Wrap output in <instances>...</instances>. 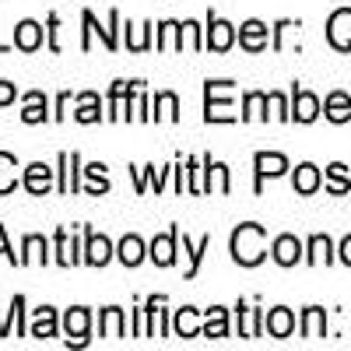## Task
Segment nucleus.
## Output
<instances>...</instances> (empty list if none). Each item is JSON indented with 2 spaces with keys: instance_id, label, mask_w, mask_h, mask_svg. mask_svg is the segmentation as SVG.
Returning a JSON list of instances; mask_svg holds the SVG:
<instances>
[{
  "instance_id": "nucleus-36",
  "label": "nucleus",
  "mask_w": 351,
  "mask_h": 351,
  "mask_svg": "<svg viewBox=\"0 0 351 351\" xmlns=\"http://www.w3.org/2000/svg\"><path fill=\"white\" fill-rule=\"evenodd\" d=\"M215 180H218V190L228 193V169L225 165H215Z\"/></svg>"
},
{
  "instance_id": "nucleus-28",
  "label": "nucleus",
  "mask_w": 351,
  "mask_h": 351,
  "mask_svg": "<svg viewBox=\"0 0 351 351\" xmlns=\"http://www.w3.org/2000/svg\"><path fill=\"white\" fill-rule=\"evenodd\" d=\"M74 116H77L81 123H95V120H99V99H95L92 92L81 95V109H77Z\"/></svg>"
},
{
  "instance_id": "nucleus-17",
  "label": "nucleus",
  "mask_w": 351,
  "mask_h": 351,
  "mask_svg": "<svg viewBox=\"0 0 351 351\" xmlns=\"http://www.w3.org/2000/svg\"><path fill=\"white\" fill-rule=\"evenodd\" d=\"M56 334V313L49 309V306H43V309H36V319H32V337H53Z\"/></svg>"
},
{
  "instance_id": "nucleus-9",
  "label": "nucleus",
  "mask_w": 351,
  "mask_h": 351,
  "mask_svg": "<svg viewBox=\"0 0 351 351\" xmlns=\"http://www.w3.org/2000/svg\"><path fill=\"white\" fill-rule=\"evenodd\" d=\"M14 43H18V49H25V53L39 49V43H43V25H36V21H21V25L14 28Z\"/></svg>"
},
{
  "instance_id": "nucleus-6",
  "label": "nucleus",
  "mask_w": 351,
  "mask_h": 351,
  "mask_svg": "<svg viewBox=\"0 0 351 351\" xmlns=\"http://www.w3.org/2000/svg\"><path fill=\"white\" fill-rule=\"evenodd\" d=\"M176 239H180V232L169 228L165 236H158V239L152 243V260L158 263V267H169V263L176 260Z\"/></svg>"
},
{
  "instance_id": "nucleus-27",
  "label": "nucleus",
  "mask_w": 351,
  "mask_h": 351,
  "mask_svg": "<svg viewBox=\"0 0 351 351\" xmlns=\"http://www.w3.org/2000/svg\"><path fill=\"white\" fill-rule=\"evenodd\" d=\"M208 246H211V236H204L193 250H190V239L183 236V250L190 253V271H186V278H193V274H197V267H200V256H204V250H208Z\"/></svg>"
},
{
  "instance_id": "nucleus-35",
  "label": "nucleus",
  "mask_w": 351,
  "mask_h": 351,
  "mask_svg": "<svg viewBox=\"0 0 351 351\" xmlns=\"http://www.w3.org/2000/svg\"><path fill=\"white\" fill-rule=\"evenodd\" d=\"M267 99H271V109L278 112V120H288V116H291V112H288V106H285V99H281V95H267Z\"/></svg>"
},
{
  "instance_id": "nucleus-7",
  "label": "nucleus",
  "mask_w": 351,
  "mask_h": 351,
  "mask_svg": "<svg viewBox=\"0 0 351 351\" xmlns=\"http://www.w3.org/2000/svg\"><path fill=\"white\" fill-rule=\"evenodd\" d=\"M291 109H295L291 116H295L299 123H313L316 116H319V99H316L313 92H302V88H295V106H291Z\"/></svg>"
},
{
  "instance_id": "nucleus-26",
  "label": "nucleus",
  "mask_w": 351,
  "mask_h": 351,
  "mask_svg": "<svg viewBox=\"0 0 351 351\" xmlns=\"http://www.w3.org/2000/svg\"><path fill=\"white\" fill-rule=\"evenodd\" d=\"M309 263H330V239L327 236L309 239Z\"/></svg>"
},
{
  "instance_id": "nucleus-18",
  "label": "nucleus",
  "mask_w": 351,
  "mask_h": 351,
  "mask_svg": "<svg viewBox=\"0 0 351 351\" xmlns=\"http://www.w3.org/2000/svg\"><path fill=\"white\" fill-rule=\"evenodd\" d=\"M327 120H334V123H344L348 116H351V99L344 95V92H334V95H327Z\"/></svg>"
},
{
  "instance_id": "nucleus-22",
  "label": "nucleus",
  "mask_w": 351,
  "mask_h": 351,
  "mask_svg": "<svg viewBox=\"0 0 351 351\" xmlns=\"http://www.w3.org/2000/svg\"><path fill=\"white\" fill-rule=\"evenodd\" d=\"M116 256H120V260L127 263V267H137L141 256H144V243H141L137 236H127V239L120 243V253H116Z\"/></svg>"
},
{
  "instance_id": "nucleus-38",
  "label": "nucleus",
  "mask_w": 351,
  "mask_h": 351,
  "mask_svg": "<svg viewBox=\"0 0 351 351\" xmlns=\"http://www.w3.org/2000/svg\"><path fill=\"white\" fill-rule=\"evenodd\" d=\"M341 260H344L348 267H351V236H348V239L341 243Z\"/></svg>"
},
{
  "instance_id": "nucleus-34",
  "label": "nucleus",
  "mask_w": 351,
  "mask_h": 351,
  "mask_svg": "<svg viewBox=\"0 0 351 351\" xmlns=\"http://www.w3.org/2000/svg\"><path fill=\"white\" fill-rule=\"evenodd\" d=\"M0 253H4L11 263H21V256H14V250L8 246V232H4V225H0Z\"/></svg>"
},
{
  "instance_id": "nucleus-10",
  "label": "nucleus",
  "mask_w": 351,
  "mask_h": 351,
  "mask_svg": "<svg viewBox=\"0 0 351 351\" xmlns=\"http://www.w3.org/2000/svg\"><path fill=\"white\" fill-rule=\"evenodd\" d=\"M267 330H271V337H288L291 330H295V316H291V309H285V306L271 309L267 313Z\"/></svg>"
},
{
  "instance_id": "nucleus-2",
  "label": "nucleus",
  "mask_w": 351,
  "mask_h": 351,
  "mask_svg": "<svg viewBox=\"0 0 351 351\" xmlns=\"http://www.w3.org/2000/svg\"><path fill=\"white\" fill-rule=\"evenodd\" d=\"M327 39H330V46H337V49H351V8H341V11H334L330 14V21H327Z\"/></svg>"
},
{
  "instance_id": "nucleus-14",
  "label": "nucleus",
  "mask_w": 351,
  "mask_h": 351,
  "mask_svg": "<svg viewBox=\"0 0 351 351\" xmlns=\"http://www.w3.org/2000/svg\"><path fill=\"white\" fill-rule=\"evenodd\" d=\"M232 39H236V32H232V25L221 21V18H211V32H208V46L215 53H225L232 46Z\"/></svg>"
},
{
  "instance_id": "nucleus-21",
  "label": "nucleus",
  "mask_w": 351,
  "mask_h": 351,
  "mask_svg": "<svg viewBox=\"0 0 351 351\" xmlns=\"http://www.w3.org/2000/svg\"><path fill=\"white\" fill-rule=\"evenodd\" d=\"M316 186H319V169L309 165V162L299 165V169H295V190H299V193H313Z\"/></svg>"
},
{
  "instance_id": "nucleus-33",
  "label": "nucleus",
  "mask_w": 351,
  "mask_h": 351,
  "mask_svg": "<svg viewBox=\"0 0 351 351\" xmlns=\"http://www.w3.org/2000/svg\"><path fill=\"white\" fill-rule=\"evenodd\" d=\"M176 109H180V102H176V95L172 92H162L158 95V120H176Z\"/></svg>"
},
{
  "instance_id": "nucleus-25",
  "label": "nucleus",
  "mask_w": 351,
  "mask_h": 351,
  "mask_svg": "<svg viewBox=\"0 0 351 351\" xmlns=\"http://www.w3.org/2000/svg\"><path fill=\"white\" fill-rule=\"evenodd\" d=\"M327 176H330V193H348L351 190V180H348V165H341V162H334L330 169H327Z\"/></svg>"
},
{
  "instance_id": "nucleus-37",
  "label": "nucleus",
  "mask_w": 351,
  "mask_h": 351,
  "mask_svg": "<svg viewBox=\"0 0 351 351\" xmlns=\"http://www.w3.org/2000/svg\"><path fill=\"white\" fill-rule=\"evenodd\" d=\"M8 102H14V84L0 81V106H8Z\"/></svg>"
},
{
  "instance_id": "nucleus-23",
  "label": "nucleus",
  "mask_w": 351,
  "mask_h": 351,
  "mask_svg": "<svg viewBox=\"0 0 351 351\" xmlns=\"http://www.w3.org/2000/svg\"><path fill=\"white\" fill-rule=\"evenodd\" d=\"M102 334H106V337H123V309L109 306V309L102 313Z\"/></svg>"
},
{
  "instance_id": "nucleus-3",
  "label": "nucleus",
  "mask_w": 351,
  "mask_h": 351,
  "mask_svg": "<svg viewBox=\"0 0 351 351\" xmlns=\"http://www.w3.org/2000/svg\"><path fill=\"white\" fill-rule=\"evenodd\" d=\"M221 84L225 81H208V123H228L236 120V112H232V102L228 99H218L221 95Z\"/></svg>"
},
{
  "instance_id": "nucleus-30",
  "label": "nucleus",
  "mask_w": 351,
  "mask_h": 351,
  "mask_svg": "<svg viewBox=\"0 0 351 351\" xmlns=\"http://www.w3.org/2000/svg\"><path fill=\"white\" fill-rule=\"evenodd\" d=\"M28 260H43V263H46V239H39V236H28V239H25V256H21V263H28Z\"/></svg>"
},
{
  "instance_id": "nucleus-12",
  "label": "nucleus",
  "mask_w": 351,
  "mask_h": 351,
  "mask_svg": "<svg viewBox=\"0 0 351 351\" xmlns=\"http://www.w3.org/2000/svg\"><path fill=\"white\" fill-rule=\"evenodd\" d=\"M109 256H112L109 239H106V236H95V232H88V256H84V260L92 263V267H106Z\"/></svg>"
},
{
  "instance_id": "nucleus-31",
  "label": "nucleus",
  "mask_w": 351,
  "mask_h": 351,
  "mask_svg": "<svg viewBox=\"0 0 351 351\" xmlns=\"http://www.w3.org/2000/svg\"><path fill=\"white\" fill-rule=\"evenodd\" d=\"M271 99L267 95H260V92H250L246 95V112H243V120H256V116H267V112H260L263 106H267Z\"/></svg>"
},
{
  "instance_id": "nucleus-20",
  "label": "nucleus",
  "mask_w": 351,
  "mask_h": 351,
  "mask_svg": "<svg viewBox=\"0 0 351 351\" xmlns=\"http://www.w3.org/2000/svg\"><path fill=\"white\" fill-rule=\"evenodd\" d=\"M14 169H18L14 155H8V152H0V193H11V190H14V183H18V176H14Z\"/></svg>"
},
{
  "instance_id": "nucleus-29",
  "label": "nucleus",
  "mask_w": 351,
  "mask_h": 351,
  "mask_svg": "<svg viewBox=\"0 0 351 351\" xmlns=\"http://www.w3.org/2000/svg\"><path fill=\"white\" fill-rule=\"evenodd\" d=\"M56 250H60V256H56V260H60L64 263V267H71V263H77V253H74V243L67 239V232L60 228V232H56Z\"/></svg>"
},
{
  "instance_id": "nucleus-1",
  "label": "nucleus",
  "mask_w": 351,
  "mask_h": 351,
  "mask_svg": "<svg viewBox=\"0 0 351 351\" xmlns=\"http://www.w3.org/2000/svg\"><path fill=\"white\" fill-rule=\"evenodd\" d=\"M263 243H267L263 225L246 221L232 232V256H236V263H243V267H253V263L263 260Z\"/></svg>"
},
{
  "instance_id": "nucleus-19",
  "label": "nucleus",
  "mask_w": 351,
  "mask_h": 351,
  "mask_svg": "<svg viewBox=\"0 0 351 351\" xmlns=\"http://www.w3.org/2000/svg\"><path fill=\"white\" fill-rule=\"evenodd\" d=\"M176 334H180V337H197V334H200V327H197V309L183 306L180 313H176Z\"/></svg>"
},
{
  "instance_id": "nucleus-24",
  "label": "nucleus",
  "mask_w": 351,
  "mask_h": 351,
  "mask_svg": "<svg viewBox=\"0 0 351 351\" xmlns=\"http://www.w3.org/2000/svg\"><path fill=\"white\" fill-rule=\"evenodd\" d=\"M204 334H208V337H225V334H228V319H225V309H221V306L208 309V324H204Z\"/></svg>"
},
{
  "instance_id": "nucleus-11",
  "label": "nucleus",
  "mask_w": 351,
  "mask_h": 351,
  "mask_svg": "<svg viewBox=\"0 0 351 351\" xmlns=\"http://www.w3.org/2000/svg\"><path fill=\"white\" fill-rule=\"evenodd\" d=\"M302 256V243L295 239V236H281V239H274V260L281 263V267H291Z\"/></svg>"
},
{
  "instance_id": "nucleus-15",
  "label": "nucleus",
  "mask_w": 351,
  "mask_h": 351,
  "mask_svg": "<svg viewBox=\"0 0 351 351\" xmlns=\"http://www.w3.org/2000/svg\"><path fill=\"white\" fill-rule=\"evenodd\" d=\"M21 120H25V123H43V120H46V95H43V92H28V95H25Z\"/></svg>"
},
{
  "instance_id": "nucleus-4",
  "label": "nucleus",
  "mask_w": 351,
  "mask_h": 351,
  "mask_svg": "<svg viewBox=\"0 0 351 351\" xmlns=\"http://www.w3.org/2000/svg\"><path fill=\"white\" fill-rule=\"evenodd\" d=\"M49 186H53V169H49V165L36 162V165H28V169H25V190H28V193L43 197Z\"/></svg>"
},
{
  "instance_id": "nucleus-13",
  "label": "nucleus",
  "mask_w": 351,
  "mask_h": 351,
  "mask_svg": "<svg viewBox=\"0 0 351 351\" xmlns=\"http://www.w3.org/2000/svg\"><path fill=\"white\" fill-rule=\"evenodd\" d=\"M253 162H256V180H263V176H281L288 169V158L278 152H260Z\"/></svg>"
},
{
  "instance_id": "nucleus-32",
  "label": "nucleus",
  "mask_w": 351,
  "mask_h": 351,
  "mask_svg": "<svg viewBox=\"0 0 351 351\" xmlns=\"http://www.w3.org/2000/svg\"><path fill=\"white\" fill-rule=\"evenodd\" d=\"M84 172H88V180H92V193H106V190H109V180H106V165H99V162H95V165H88Z\"/></svg>"
},
{
  "instance_id": "nucleus-5",
  "label": "nucleus",
  "mask_w": 351,
  "mask_h": 351,
  "mask_svg": "<svg viewBox=\"0 0 351 351\" xmlns=\"http://www.w3.org/2000/svg\"><path fill=\"white\" fill-rule=\"evenodd\" d=\"M239 43H243L250 53H260L263 46H267V25L256 21V18H250V21L239 28Z\"/></svg>"
},
{
  "instance_id": "nucleus-8",
  "label": "nucleus",
  "mask_w": 351,
  "mask_h": 351,
  "mask_svg": "<svg viewBox=\"0 0 351 351\" xmlns=\"http://www.w3.org/2000/svg\"><path fill=\"white\" fill-rule=\"evenodd\" d=\"M88 319H92V316H88V309H71L67 313V319H64V327H67V344L74 341V344H84V337H88Z\"/></svg>"
},
{
  "instance_id": "nucleus-16",
  "label": "nucleus",
  "mask_w": 351,
  "mask_h": 351,
  "mask_svg": "<svg viewBox=\"0 0 351 351\" xmlns=\"http://www.w3.org/2000/svg\"><path fill=\"white\" fill-rule=\"evenodd\" d=\"M324 330H327L324 309H319V306H309L306 316H302V337H324Z\"/></svg>"
}]
</instances>
